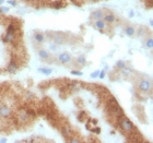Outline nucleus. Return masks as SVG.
Instances as JSON below:
<instances>
[{
  "mask_svg": "<svg viewBox=\"0 0 153 143\" xmlns=\"http://www.w3.org/2000/svg\"><path fill=\"white\" fill-rule=\"evenodd\" d=\"M148 6V8H152L153 7V0H149V1H147V3H146Z\"/></svg>",
  "mask_w": 153,
  "mask_h": 143,
  "instance_id": "a878e982",
  "label": "nucleus"
},
{
  "mask_svg": "<svg viewBox=\"0 0 153 143\" xmlns=\"http://www.w3.org/2000/svg\"><path fill=\"white\" fill-rule=\"evenodd\" d=\"M17 70H18V63L14 60H11L10 63L8 65V67H7V71L10 72V73H15Z\"/></svg>",
  "mask_w": 153,
  "mask_h": 143,
  "instance_id": "9b49d317",
  "label": "nucleus"
},
{
  "mask_svg": "<svg viewBox=\"0 0 153 143\" xmlns=\"http://www.w3.org/2000/svg\"><path fill=\"white\" fill-rule=\"evenodd\" d=\"M98 76H100V78H101V79H103V78H104L105 76V71H102V72H100V73H98Z\"/></svg>",
  "mask_w": 153,
  "mask_h": 143,
  "instance_id": "c85d7f7f",
  "label": "nucleus"
},
{
  "mask_svg": "<svg viewBox=\"0 0 153 143\" xmlns=\"http://www.w3.org/2000/svg\"><path fill=\"white\" fill-rule=\"evenodd\" d=\"M71 73H72V74H74V75H82V74H83L81 71H75V70L71 71Z\"/></svg>",
  "mask_w": 153,
  "mask_h": 143,
  "instance_id": "393cba45",
  "label": "nucleus"
},
{
  "mask_svg": "<svg viewBox=\"0 0 153 143\" xmlns=\"http://www.w3.org/2000/svg\"><path fill=\"white\" fill-rule=\"evenodd\" d=\"M136 32H137V30H136L134 26H131V25H128V26L125 27V33H126V35L129 36V37L135 36Z\"/></svg>",
  "mask_w": 153,
  "mask_h": 143,
  "instance_id": "4468645a",
  "label": "nucleus"
},
{
  "mask_svg": "<svg viewBox=\"0 0 153 143\" xmlns=\"http://www.w3.org/2000/svg\"><path fill=\"white\" fill-rule=\"evenodd\" d=\"M129 17H130V18H132V17H134V12H132V11H130V14H129Z\"/></svg>",
  "mask_w": 153,
  "mask_h": 143,
  "instance_id": "2f4dec72",
  "label": "nucleus"
},
{
  "mask_svg": "<svg viewBox=\"0 0 153 143\" xmlns=\"http://www.w3.org/2000/svg\"><path fill=\"white\" fill-rule=\"evenodd\" d=\"M93 132H94V133H96V134H98V133H100V132H101V129H100V128H98V127H95V129H93Z\"/></svg>",
  "mask_w": 153,
  "mask_h": 143,
  "instance_id": "bb28decb",
  "label": "nucleus"
},
{
  "mask_svg": "<svg viewBox=\"0 0 153 143\" xmlns=\"http://www.w3.org/2000/svg\"><path fill=\"white\" fill-rule=\"evenodd\" d=\"M60 132L62 133V136L65 138H69L71 134H72V130H71V128L67 126V124H65V126H61L60 127Z\"/></svg>",
  "mask_w": 153,
  "mask_h": 143,
  "instance_id": "9d476101",
  "label": "nucleus"
},
{
  "mask_svg": "<svg viewBox=\"0 0 153 143\" xmlns=\"http://www.w3.org/2000/svg\"><path fill=\"white\" fill-rule=\"evenodd\" d=\"M50 48H51V50H56V46L55 45H51V46H50Z\"/></svg>",
  "mask_w": 153,
  "mask_h": 143,
  "instance_id": "7c9ffc66",
  "label": "nucleus"
},
{
  "mask_svg": "<svg viewBox=\"0 0 153 143\" xmlns=\"http://www.w3.org/2000/svg\"><path fill=\"white\" fill-rule=\"evenodd\" d=\"M37 54H38V57L41 58V60H42V61H46V62L50 61V59H49V58H51V57H50L49 53L46 49L39 48L38 51H37Z\"/></svg>",
  "mask_w": 153,
  "mask_h": 143,
  "instance_id": "39448f33",
  "label": "nucleus"
},
{
  "mask_svg": "<svg viewBox=\"0 0 153 143\" xmlns=\"http://www.w3.org/2000/svg\"><path fill=\"white\" fill-rule=\"evenodd\" d=\"M119 128L122 132L125 133H131L132 131L136 129V127L134 126V124L129 120L128 118H126L125 116H122V118H119Z\"/></svg>",
  "mask_w": 153,
  "mask_h": 143,
  "instance_id": "f257e3e1",
  "label": "nucleus"
},
{
  "mask_svg": "<svg viewBox=\"0 0 153 143\" xmlns=\"http://www.w3.org/2000/svg\"><path fill=\"white\" fill-rule=\"evenodd\" d=\"M106 23L104 22V20H96L95 22H94V26L100 30V31H104L105 29H106Z\"/></svg>",
  "mask_w": 153,
  "mask_h": 143,
  "instance_id": "ddd939ff",
  "label": "nucleus"
},
{
  "mask_svg": "<svg viewBox=\"0 0 153 143\" xmlns=\"http://www.w3.org/2000/svg\"><path fill=\"white\" fill-rule=\"evenodd\" d=\"M132 73H134V71L130 68H128V67L122 69V74L126 75V76H130V75H132Z\"/></svg>",
  "mask_w": 153,
  "mask_h": 143,
  "instance_id": "a211bd4d",
  "label": "nucleus"
},
{
  "mask_svg": "<svg viewBox=\"0 0 153 143\" xmlns=\"http://www.w3.org/2000/svg\"><path fill=\"white\" fill-rule=\"evenodd\" d=\"M78 118H79L80 121H86V112H80L79 116H78Z\"/></svg>",
  "mask_w": 153,
  "mask_h": 143,
  "instance_id": "4be33fe9",
  "label": "nucleus"
},
{
  "mask_svg": "<svg viewBox=\"0 0 153 143\" xmlns=\"http://www.w3.org/2000/svg\"><path fill=\"white\" fill-rule=\"evenodd\" d=\"M53 41L55 42L56 45H61V44L65 43L66 36H65L63 33H55L54 36H53Z\"/></svg>",
  "mask_w": 153,
  "mask_h": 143,
  "instance_id": "423d86ee",
  "label": "nucleus"
},
{
  "mask_svg": "<svg viewBox=\"0 0 153 143\" xmlns=\"http://www.w3.org/2000/svg\"><path fill=\"white\" fill-rule=\"evenodd\" d=\"M38 71H39V72H43V73H45V74H50V73L53 72L51 69H44V68L38 69Z\"/></svg>",
  "mask_w": 153,
  "mask_h": 143,
  "instance_id": "5701e85b",
  "label": "nucleus"
},
{
  "mask_svg": "<svg viewBox=\"0 0 153 143\" xmlns=\"http://www.w3.org/2000/svg\"><path fill=\"white\" fill-rule=\"evenodd\" d=\"M5 3V0H0V6H2Z\"/></svg>",
  "mask_w": 153,
  "mask_h": 143,
  "instance_id": "473e14b6",
  "label": "nucleus"
},
{
  "mask_svg": "<svg viewBox=\"0 0 153 143\" xmlns=\"http://www.w3.org/2000/svg\"><path fill=\"white\" fill-rule=\"evenodd\" d=\"M149 23H150V25L152 26V25H153V21H152V20H150V22H149Z\"/></svg>",
  "mask_w": 153,
  "mask_h": 143,
  "instance_id": "f704fd0d",
  "label": "nucleus"
},
{
  "mask_svg": "<svg viewBox=\"0 0 153 143\" xmlns=\"http://www.w3.org/2000/svg\"><path fill=\"white\" fill-rule=\"evenodd\" d=\"M57 59L62 65H69V63L72 62V57H71L70 54H68V53H61L60 55H58Z\"/></svg>",
  "mask_w": 153,
  "mask_h": 143,
  "instance_id": "7ed1b4c3",
  "label": "nucleus"
},
{
  "mask_svg": "<svg viewBox=\"0 0 153 143\" xmlns=\"http://www.w3.org/2000/svg\"><path fill=\"white\" fill-rule=\"evenodd\" d=\"M127 66H126V62L124 61V60H118L116 62V68L119 69V70H122L124 68H126Z\"/></svg>",
  "mask_w": 153,
  "mask_h": 143,
  "instance_id": "6ab92c4d",
  "label": "nucleus"
},
{
  "mask_svg": "<svg viewBox=\"0 0 153 143\" xmlns=\"http://www.w3.org/2000/svg\"><path fill=\"white\" fill-rule=\"evenodd\" d=\"M67 141L68 142H71V143H80L81 142V140H80L77 136H73V133H72L69 138H67Z\"/></svg>",
  "mask_w": 153,
  "mask_h": 143,
  "instance_id": "2eb2a0df",
  "label": "nucleus"
},
{
  "mask_svg": "<svg viewBox=\"0 0 153 143\" xmlns=\"http://www.w3.org/2000/svg\"><path fill=\"white\" fill-rule=\"evenodd\" d=\"M98 73H100V71H95V72L91 73V78H96V76H98Z\"/></svg>",
  "mask_w": 153,
  "mask_h": 143,
  "instance_id": "cd10ccee",
  "label": "nucleus"
},
{
  "mask_svg": "<svg viewBox=\"0 0 153 143\" xmlns=\"http://www.w3.org/2000/svg\"><path fill=\"white\" fill-rule=\"evenodd\" d=\"M12 115V110L9 106L0 105V118H10Z\"/></svg>",
  "mask_w": 153,
  "mask_h": 143,
  "instance_id": "20e7f679",
  "label": "nucleus"
},
{
  "mask_svg": "<svg viewBox=\"0 0 153 143\" xmlns=\"http://www.w3.org/2000/svg\"><path fill=\"white\" fill-rule=\"evenodd\" d=\"M146 46H147L149 49H152L153 48V39L152 37H149L146 39Z\"/></svg>",
  "mask_w": 153,
  "mask_h": 143,
  "instance_id": "aec40b11",
  "label": "nucleus"
},
{
  "mask_svg": "<svg viewBox=\"0 0 153 143\" xmlns=\"http://www.w3.org/2000/svg\"><path fill=\"white\" fill-rule=\"evenodd\" d=\"M91 1H98V0H91Z\"/></svg>",
  "mask_w": 153,
  "mask_h": 143,
  "instance_id": "c9c22d12",
  "label": "nucleus"
},
{
  "mask_svg": "<svg viewBox=\"0 0 153 143\" xmlns=\"http://www.w3.org/2000/svg\"><path fill=\"white\" fill-rule=\"evenodd\" d=\"M137 86L140 90L141 92L143 93H150L152 90V82L150 81L149 79H141L137 83Z\"/></svg>",
  "mask_w": 153,
  "mask_h": 143,
  "instance_id": "f03ea898",
  "label": "nucleus"
},
{
  "mask_svg": "<svg viewBox=\"0 0 153 143\" xmlns=\"http://www.w3.org/2000/svg\"><path fill=\"white\" fill-rule=\"evenodd\" d=\"M0 142H7V139H1Z\"/></svg>",
  "mask_w": 153,
  "mask_h": 143,
  "instance_id": "72a5a7b5",
  "label": "nucleus"
},
{
  "mask_svg": "<svg viewBox=\"0 0 153 143\" xmlns=\"http://www.w3.org/2000/svg\"><path fill=\"white\" fill-rule=\"evenodd\" d=\"M8 2H9V3H11V5H13V6H15V5H17V2H15V1H8Z\"/></svg>",
  "mask_w": 153,
  "mask_h": 143,
  "instance_id": "c756f323",
  "label": "nucleus"
},
{
  "mask_svg": "<svg viewBox=\"0 0 153 143\" xmlns=\"http://www.w3.org/2000/svg\"><path fill=\"white\" fill-rule=\"evenodd\" d=\"M77 63L80 66H86V59L84 56H79L77 58Z\"/></svg>",
  "mask_w": 153,
  "mask_h": 143,
  "instance_id": "f3484780",
  "label": "nucleus"
},
{
  "mask_svg": "<svg viewBox=\"0 0 153 143\" xmlns=\"http://www.w3.org/2000/svg\"><path fill=\"white\" fill-rule=\"evenodd\" d=\"M3 41L7 43H14L17 41V33H7L3 36Z\"/></svg>",
  "mask_w": 153,
  "mask_h": 143,
  "instance_id": "1a4fd4ad",
  "label": "nucleus"
},
{
  "mask_svg": "<svg viewBox=\"0 0 153 143\" xmlns=\"http://www.w3.org/2000/svg\"><path fill=\"white\" fill-rule=\"evenodd\" d=\"M65 5L61 2V1H56L53 3V8H55V9H61V8H63Z\"/></svg>",
  "mask_w": 153,
  "mask_h": 143,
  "instance_id": "412c9836",
  "label": "nucleus"
},
{
  "mask_svg": "<svg viewBox=\"0 0 153 143\" xmlns=\"http://www.w3.org/2000/svg\"><path fill=\"white\" fill-rule=\"evenodd\" d=\"M103 20H104V22L106 24H112V23H114L116 21V17H115V14H113L112 12H107L104 14Z\"/></svg>",
  "mask_w": 153,
  "mask_h": 143,
  "instance_id": "0eeeda50",
  "label": "nucleus"
},
{
  "mask_svg": "<svg viewBox=\"0 0 153 143\" xmlns=\"http://www.w3.org/2000/svg\"><path fill=\"white\" fill-rule=\"evenodd\" d=\"M34 41H35V43H37V44L44 43V42H45V36H44L43 33H41V32L34 33Z\"/></svg>",
  "mask_w": 153,
  "mask_h": 143,
  "instance_id": "f8f14e48",
  "label": "nucleus"
},
{
  "mask_svg": "<svg viewBox=\"0 0 153 143\" xmlns=\"http://www.w3.org/2000/svg\"><path fill=\"white\" fill-rule=\"evenodd\" d=\"M7 33H17V26L13 23H10L7 26Z\"/></svg>",
  "mask_w": 153,
  "mask_h": 143,
  "instance_id": "dca6fc26",
  "label": "nucleus"
},
{
  "mask_svg": "<svg viewBox=\"0 0 153 143\" xmlns=\"http://www.w3.org/2000/svg\"><path fill=\"white\" fill-rule=\"evenodd\" d=\"M71 1H73V2H74V1H77V0H71Z\"/></svg>",
  "mask_w": 153,
  "mask_h": 143,
  "instance_id": "e433bc0d",
  "label": "nucleus"
},
{
  "mask_svg": "<svg viewBox=\"0 0 153 143\" xmlns=\"http://www.w3.org/2000/svg\"><path fill=\"white\" fill-rule=\"evenodd\" d=\"M8 11H9V8L0 6V13H1V14H5V13H7Z\"/></svg>",
  "mask_w": 153,
  "mask_h": 143,
  "instance_id": "b1692460",
  "label": "nucleus"
},
{
  "mask_svg": "<svg viewBox=\"0 0 153 143\" xmlns=\"http://www.w3.org/2000/svg\"><path fill=\"white\" fill-rule=\"evenodd\" d=\"M105 12L103 10H95L91 13V20H103V17H104Z\"/></svg>",
  "mask_w": 153,
  "mask_h": 143,
  "instance_id": "6e6552de",
  "label": "nucleus"
}]
</instances>
